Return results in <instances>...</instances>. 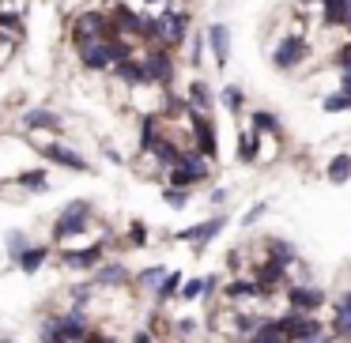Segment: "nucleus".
Segmentation results:
<instances>
[{
    "label": "nucleus",
    "mask_w": 351,
    "mask_h": 343,
    "mask_svg": "<svg viewBox=\"0 0 351 343\" xmlns=\"http://www.w3.org/2000/svg\"><path fill=\"white\" fill-rule=\"evenodd\" d=\"M261 212H265V204H253L250 212L242 215V223H245V227H250V223H257V219H261Z\"/></svg>",
    "instance_id": "nucleus-37"
},
{
    "label": "nucleus",
    "mask_w": 351,
    "mask_h": 343,
    "mask_svg": "<svg viewBox=\"0 0 351 343\" xmlns=\"http://www.w3.org/2000/svg\"><path fill=\"white\" fill-rule=\"evenodd\" d=\"M223 223H227V219H223V215H215L212 223H204V227H189V230H182L178 238H182V242H193L197 249H204V245H208V242H212V238L223 230Z\"/></svg>",
    "instance_id": "nucleus-13"
},
{
    "label": "nucleus",
    "mask_w": 351,
    "mask_h": 343,
    "mask_svg": "<svg viewBox=\"0 0 351 343\" xmlns=\"http://www.w3.org/2000/svg\"><path fill=\"white\" fill-rule=\"evenodd\" d=\"M162 200H167V204H174V207H182L185 200H189V192H185V189H167V192H162Z\"/></svg>",
    "instance_id": "nucleus-35"
},
{
    "label": "nucleus",
    "mask_w": 351,
    "mask_h": 343,
    "mask_svg": "<svg viewBox=\"0 0 351 343\" xmlns=\"http://www.w3.org/2000/svg\"><path fill=\"white\" fill-rule=\"evenodd\" d=\"M250 125H253V132H268V136H280V117L268 114V110H253V114H250Z\"/></svg>",
    "instance_id": "nucleus-20"
},
{
    "label": "nucleus",
    "mask_w": 351,
    "mask_h": 343,
    "mask_svg": "<svg viewBox=\"0 0 351 343\" xmlns=\"http://www.w3.org/2000/svg\"><path fill=\"white\" fill-rule=\"evenodd\" d=\"M72 46H80V42H99V38H110V34L117 31L114 27V16L110 12H102V8H87V12H80L76 19H72Z\"/></svg>",
    "instance_id": "nucleus-1"
},
{
    "label": "nucleus",
    "mask_w": 351,
    "mask_h": 343,
    "mask_svg": "<svg viewBox=\"0 0 351 343\" xmlns=\"http://www.w3.org/2000/svg\"><path fill=\"white\" fill-rule=\"evenodd\" d=\"M310 57V42L302 38V34H283L280 38V46L272 49V64L280 72H291V68H298V64Z\"/></svg>",
    "instance_id": "nucleus-4"
},
{
    "label": "nucleus",
    "mask_w": 351,
    "mask_h": 343,
    "mask_svg": "<svg viewBox=\"0 0 351 343\" xmlns=\"http://www.w3.org/2000/svg\"><path fill=\"white\" fill-rule=\"evenodd\" d=\"M185 121H189V132H193V147H197L204 159H219V147H215V125L208 114L200 110H185Z\"/></svg>",
    "instance_id": "nucleus-3"
},
{
    "label": "nucleus",
    "mask_w": 351,
    "mask_h": 343,
    "mask_svg": "<svg viewBox=\"0 0 351 343\" xmlns=\"http://www.w3.org/2000/svg\"><path fill=\"white\" fill-rule=\"evenodd\" d=\"M321 110L325 114H343V110H351V91H332L321 99Z\"/></svg>",
    "instance_id": "nucleus-24"
},
{
    "label": "nucleus",
    "mask_w": 351,
    "mask_h": 343,
    "mask_svg": "<svg viewBox=\"0 0 351 343\" xmlns=\"http://www.w3.org/2000/svg\"><path fill=\"white\" fill-rule=\"evenodd\" d=\"M276 325H280L283 332L291 335V343H302V340H313V335H321V325H317V317H313V313L291 309L287 317H280Z\"/></svg>",
    "instance_id": "nucleus-7"
},
{
    "label": "nucleus",
    "mask_w": 351,
    "mask_h": 343,
    "mask_svg": "<svg viewBox=\"0 0 351 343\" xmlns=\"http://www.w3.org/2000/svg\"><path fill=\"white\" fill-rule=\"evenodd\" d=\"M328 181L332 185H343L351 177V155H332V162H328Z\"/></svg>",
    "instance_id": "nucleus-21"
},
{
    "label": "nucleus",
    "mask_w": 351,
    "mask_h": 343,
    "mask_svg": "<svg viewBox=\"0 0 351 343\" xmlns=\"http://www.w3.org/2000/svg\"><path fill=\"white\" fill-rule=\"evenodd\" d=\"M144 238H147V234H144V227L136 223V227H132V242H136V245H144Z\"/></svg>",
    "instance_id": "nucleus-39"
},
{
    "label": "nucleus",
    "mask_w": 351,
    "mask_h": 343,
    "mask_svg": "<svg viewBox=\"0 0 351 343\" xmlns=\"http://www.w3.org/2000/svg\"><path fill=\"white\" fill-rule=\"evenodd\" d=\"M95 4H114V0H95Z\"/></svg>",
    "instance_id": "nucleus-43"
},
{
    "label": "nucleus",
    "mask_w": 351,
    "mask_h": 343,
    "mask_svg": "<svg viewBox=\"0 0 351 343\" xmlns=\"http://www.w3.org/2000/svg\"><path fill=\"white\" fill-rule=\"evenodd\" d=\"M84 343H110V340H106V335H95V332H91V335H87V340H84Z\"/></svg>",
    "instance_id": "nucleus-41"
},
{
    "label": "nucleus",
    "mask_w": 351,
    "mask_h": 343,
    "mask_svg": "<svg viewBox=\"0 0 351 343\" xmlns=\"http://www.w3.org/2000/svg\"><path fill=\"white\" fill-rule=\"evenodd\" d=\"M23 129H27V132H38V129L61 132V129H64V121L53 114V110H42V106H34V110H27V114H23Z\"/></svg>",
    "instance_id": "nucleus-12"
},
{
    "label": "nucleus",
    "mask_w": 351,
    "mask_h": 343,
    "mask_svg": "<svg viewBox=\"0 0 351 343\" xmlns=\"http://www.w3.org/2000/svg\"><path fill=\"white\" fill-rule=\"evenodd\" d=\"M19 185L38 192V189H49V177H46V170H27V174H19Z\"/></svg>",
    "instance_id": "nucleus-27"
},
{
    "label": "nucleus",
    "mask_w": 351,
    "mask_h": 343,
    "mask_svg": "<svg viewBox=\"0 0 351 343\" xmlns=\"http://www.w3.org/2000/svg\"><path fill=\"white\" fill-rule=\"evenodd\" d=\"M268 249H272V257L283 260V264H287V260H295V249H291L287 242H280V238H272V242H268Z\"/></svg>",
    "instance_id": "nucleus-32"
},
{
    "label": "nucleus",
    "mask_w": 351,
    "mask_h": 343,
    "mask_svg": "<svg viewBox=\"0 0 351 343\" xmlns=\"http://www.w3.org/2000/svg\"><path fill=\"white\" fill-rule=\"evenodd\" d=\"M317 4L325 27H348V0H317Z\"/></svg>",
    "instance_id": "nucleus-15"
},
{
    "label": "nucleus",
    "mask_w": 351,
    "mask_h": 343,
    "mask_svg": "<svg viewBox=\"0 0 351 343\" xmlns=\"http://www.w3.org/2000/svg\"><path fill=\"white\" fill-rule=\"evenodd\" d=\"M182 287H185V283H182V275H178V272H170L167 279H162V287H159V302H162V298H170V294H178Z\"/></svg>",
    "instance_id": "nucleus-31"
},
{
    "label": "nucleus",
    "mask_w": 351,
    "mask_h": 343,
    "mask_svg": "<svg viewBox=\"0 0 351 343\" xmlns=\"http://www.w3.org/2000/svg\"><path fill=\"white\" fill-rule=\"evenodd\" d=\"M204 290H208V279H189L182 287V298H189V302H193V298H200Z\"/></svg>",
    "instance_id": "nucleus-34"
},
{
    "label": "nucleus",
    "mask_w": 351,
    "mask_h": 343,
    "mask_svg": "<svg viewBox=\"0 0 351 343\" xmlns=\"http://www.w3.org/2000/svg\"><path fill=\"white\" fill-rule=\"evenodd\" d=\"M321 302H325V290H317V287H291L287 290V305L298 313H317Z\"/></svg>",
    "instance_id": "nucleus-10"
},
{
    "label": "nucleus",
    "mask_w": 351,
    "mask_h": 343,
    "mask_svg": "<svg viewBox=\"0 0 351 343\" xmlns=\"http://www.w3.org/2000/svg\"><path fill=\"white\" fill-rule=\"evenodd\" d=\"M250 343H291V335L283 332V328L276 325V320H268V325H261L257 332L250 335Z\"/></svg>",
    "instance_id": "nucleus-19"
},
{
    "label": "nucleus",
    "mask_w": 351,
    "mask_h": 343,
    "mask_svg": "<svg viewBox=\"0 0 351 343\" xmlns=\"http://www.w3.org/2000/svg\"><path fill=\"white\" fill-rule=\"evenodd\" d=\"M102 249H106V245L95 242V245H87V249H80V253H64V264H72V268H91V264H99V260H102Z\"/></svg>",
    "instance_id": "nucleus-17"
},
{
    "label": "nucleus",
    "mask_w": 351,
    "mask_h": 343,
    "mask_svg": "<svg viewBox=\"0 0 351 343\" xmlns=\"http://www.w3.org/2000/svg\"><path fill=\"white\" fill-rule=\"evenodd\" d=\"M76 57L80 64H84L87 72H106L114 68V46H110V38H99V42H80L76 46Z\"/></svg>",
    "instance_id": "nucleus-5"
},
{
    "label": "nucleus",
    "mask_w": 351,
    "mask_h": 343,
    "mask_svg": "<svg viewBox=\"0 0 351 343\" xmlns=\"http://www.w3.org/2000/svg\"><path fill=\"white\" fill-rule=\"evenodd\" d=\"M219 102H223V110H230V114H242V106H245V91L238 84H227L219 91Z\"/></svg>",
    "instance_id": "nucleus-22"
},
{
    "label": "nucleus",
    "mask_w": 351,
    "mask_h": 343,
    "mask_svg": "<svg viewBox=\"0 0 351 343\" xmlns=\"http://www.w3.org/2000/svg\"><path fill=\"white\" fill-rule=\"evenodd\" d=\"M144 68H147V79L152 87H174V76H178V64H174V53L167 46H147L144 53Z\"/></svg>",
    "instance_id": "nucleus-2"
},
{
    "label": "nucleus",
    "mask_w": 351,
    "mask_h": 343,
    "mask_svg": "<svg viewBox=\"0 0 351 343\" xmlns=\"http://www.w3.org/2000/svg\"><path fill=\"white\" fill-rule=\"evenodd\" d=\"M114 76L121 79L125 87H152V79H147V68H144V57H129V61L114 64Z\"/></svg>",
    "instance_id": "nucleus-9"
},
{
    "label": "nucleus",
    "mask_w": 351,
    "mask_h": 343,
    "mask_svg": "<svg viewBox=\"0 0 351 343\" xmlns=\"http://www.w3.org/2000/svg\"><path fill=\"white\" fill-rule=\"evenodd\" d=\"M46 257H49L46 245H31V249H27L23 257H19V268H23V272L31 275V272H38V268L46 264Z\"/></svg>",
    "instance_id": "nucleus-23"
},
{
    "label": "nucleus",
    "mask_w": 351,
    "mask_h": 343,
    "mask_svg": "<svg viewBox=\"0 0 351 343\" xmlns=\"http://www.w3.org/2000/svg\"><path fill=\"white\" fill-rule=\"evenodd\" d=\"M283 279V260H268V264L265 268H261V275H257V283H261V287H276V283H280Z\"/></svg>",
    "instance_id": "nucleus-26"
},
{
    "label": "nucleus",
    "mask_w": 351,
    "mask_h": 343,
    "mask_svg": "<svg viewBox=\"0 0 351 343\" xmlns=\"http://www.w3.org/2000/svg\"><path fill=\"white\" fill-rule=\"evenodd\" d=\"M343 31H348V34H351V0H348V27H343Z\"/></svg>",
    "instance_id": "nucleus-42"
},
{
    "label": "nucleus",
    "mask_w": 351,
    "mask_h": 343,
    "mask_svg": "<svg viewBox=\"0 0 351 343\" xmlns=\"http://www.w3.org/2000/svg\"><path fill=\"white\" fill-rule=\"evenodd\" d=\"M87 212H91V207H87L84 200H76V204L64 207L61 219L53 223V238H57V242H64L69 234H80V230H87V223H91V215H87Z\"/></svg>",
    "instance_id": "nucleus-6"
},
{
    "label": "nucleus",
    "mask_w": 351,
    "mask_h": 343,
    "mask_svg": "<svg viewBox=\"0 0 351 343\" xmlns=\"http://www.w3.org/2000/svg\"><path fill=\"white\" fill-rule=\"evenodd\" d=\"M167 275H170V272H162V268H147V272H140V283H144V287H155V290H159Z\"/></svg>",
    "instance_id": "nucleus-33"
},
{
    "label": "nucleus",
    "mask_w": 351,
    "mask_h": 343,
    "mask_svg": "<svg viewBox=\"0 0 351 343\" xmlns=\"http://www.w3.org/2000/svg\"><path fill=\"white\" fill-rule=\"evenodd\" d=\"M336 335H351V290L336 298V325H332Z\"/></svg>",
    "instance_id": "nucleus-18"
},
{
    "label": "nucleus",
    "mask_w": 351,
    "mask_h": 343,
    "mask_svg": "<svg viewBox=\"0 0 351 343\" xmlns=\"http://www.w3.org/2000/svg\"><path fill=\"white\" fill-rule=\"evenodd\" d=\"M208 162H212V159H204L197 147H185V151H182V162H178V166H185L193 177H197V181H204V177L212 174V166H208Z\"/></svg>",
    "instance_id": "nucleus-16"
},
{
    "label": "nucleus",
    "mask_w": 351,
    "mask_h": 343,
    "mask_svg": "<svg viewBox=\"0 0 351 343\" xmlns=\"http://www.w3.org/2000/svg\"><path fill=\"white\" fill-rule=\"evenodd\" d=\"M257 136H261V132H250V129L238 136V162H253V159H257Z\"/></svg>",
    "instance_id": "nucleus-25"
},
{
    "label": "nucleus",
    "mask_w": 351,
    "mask_h": 343,
    "mask_svg": "<svg viewBox=\"0 0 351 343\" xmlns=\"http://www.w3.org/2000/svg\"><path fill=\"white\" fill-rule=\"evenodd\" d=\"M204 46H208V34H193V42H189V68H200Z\"/></svg>",
    "instance_id": "nucleus-29"
},
{
    "label": "nucleus",
    "mask_w": 351,
    "mask_h": 343,
    "mask_svg": "<svg viewBox=\"0 0 351 343\" xmlns=\"http://www.w3.org/2000/svg\"><path fill=\"white\" fill-rule=\"evenodd\" d=\"M185 102H189V110L212 114V106H215V91L204 84V79H189V87H185Z\"/></svg>",
    "instance_id": "nucleus-11"
},
{
    "label": "nucleus",
    "mask_w": 351,
    "mask_h": 343,
    "mask_svg": "<svg viewBox=\"0 0 351 343\" xmlns=\"http://www.w3.org/2000/svg\"><path fill=\"white\" fill-rule=\"evenodd\" d=\"M8 253H12L16 260L27 253V242H23V234H12V238H8Z\"/></svg>",
    "instance_id": "nucleus-36"
},
{
    "label": "nucleus",
    "mask_w": 351,
    "mask_h": 343,
    "mask_svg": "<svg viewBox=\"0 0 351 343\" xmlns=\"http://www.w3.org/2000/svg\"><path fill=\"white\" fill-rule=\"evenodd\" d=\"M167 177H170V189H185V192H189L193 185H197V177H193L185 166H174V170H167Z\"/></svg>",
    "instance_id": "nucleus-28"
},
{
    "label": "nucleus",
    "mask_w": 351,
    "mask_h": 343,
    "mask_svg": "<svg viewBox=\"0 0 351 343\" xmlns=\"http://www.w3.org/2000/svg\"><path fill=\"white\" fill-rule=\"evenodd\" d=\"M340 91H351V68H340Z\"/></svg>",
    "instance_id": "nucleus-38"
},
{
    "label": "nucleus",
    "mask_w": 351,
    "mask_h": 343,
    "mask_svg": "<svg viewBox=\"0 0 351 343\" xmlns=\"http://www.w3.org/2000/svg\"><path fill=\"white\" fill-rule=\"evenodd\" d=\"M208 49H212V61L215 68H227L230 64V31L227 23H208Z\"/></svg>",
    "instance_id": "nucleus-8"
},
{
    "label": "nucleus",
    "mask_w": 351,
    "mask_h": 343,
    "mask_svg": "<svg viewBox=\"0 0 351 343\" xmlns=\"http://www.w3.org/2000/svg\"><path fill=\"white\" fill-rule=\"evenodd\" d=\"M42 155L57 166H69V170H87V159H80L72 147H61V144H42Z\"/></svg>",
    "instance_id": "nucleus-14"
},
{
    "label": "nucleus",
    "mask_w": 351,
    "mask_h": 343,
    "mask_svg": "<svg viewBox=\"0 0 351 343\" xmlns=\"http://www.w3.org/2000/svg\"><path fill=\"white\" fill-rule=\"evenodd\" d=\"M227 200V189H212V204H223Z\"/></svg>",
    "instance_id": "nucleus-40"
},
{
    "label": "nucleus",
    "mask_w": 351,
    "mask_h": 343,
    "mask_svg": "<svg viewBox=\"0 0 351 343\" xmlns=\"http://www.w3.org/2000/svg\"><path fill=\"white\" fill-rule=\"evenodd\" d=\"M125 275H129V272H125L121 264H110V268H99V283H106V287H110V283H125Z\"/></svg>",
    "instance_id": "nucleus-30"
}]
</instances>
